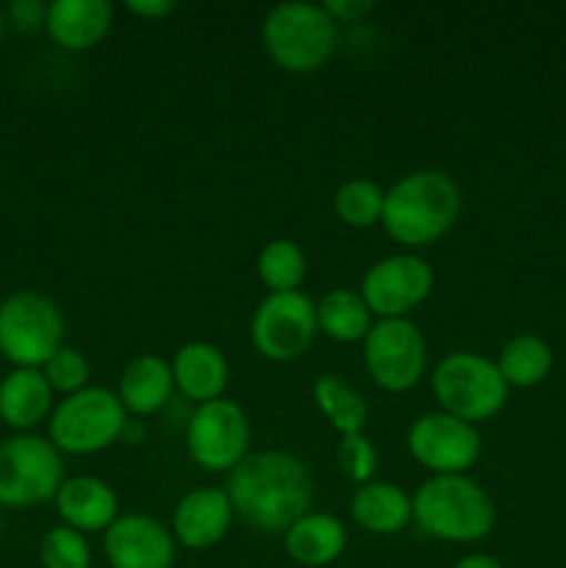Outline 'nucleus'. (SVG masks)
<instances>
[{"label":"nucleus","instance_id":"obj_1","mask_svg":"<svg viewBox=\"0 0 566 568\" xmlns=\"http://www.w3.org/2000/svg\"><path fill=\"white\" fill-rule=\"evenodd\" d=\"M233 514L255 532L283 536L300 516L311 510L314 477L292 453L264 449L250 453L228 475L225 486Z\"/></svg>","mask_w":566,"mask_h":568},{"label":"nucleus","instance_id":"obj_2","mask_svg":"<svg viewBox=\"0 0 566 568\" xmlns=\"http://www.w3.org/2000/svg\"><path fill=\"white\" fill-rule=\"evenodd\" d=\"M461 186L442 170H416L400 178L383 200V231L416 250L447 236L461 214Z\"/></svg>","mask_w":566,"mask_h":568},{"label":"nucleus","instance_id":"obj_3","mask_svg":"<svg viewBox=\"0 0 566 568\" xmlns=\"http://www.w3.org/2000/svg\"><path fill=\"white\" fill-rule=\"evenodd\" d=\"M414 521L427 538L444 544H477L494 530V503L469 475H436L411 497Z\"/></svg>","mask_w":566,"mask_h":568},{"label":"nucleus","instance_id":"obj_4","mask_svg":"<svg viewBox=\"0 0 566 568\" xmlns=\"http://www.w3.org/2000/svg\"><path fill=\"white\" fill-rule=\"evenodd\" d=\"M266 55L281 70L316 72L338 44V26L322 3H277L261 22Z\"/></svg>","mask_w":566,"mask_h":568},{"label":"nucleus","instance_id":"obj_5","mask_svg":"<svg viewBox=\"0 0 566 568\" xmlns=\"http://www.w3.org/2000/svg\"><path fill=\"white\" fill-rule=\"evenodd\" d=\"M438 410L469 425L497 416L508 403V383L492 358L472 349L447 353L431 375Z\"/></svg>","mask_w":566,"mask_h":568},{"label":"nucleus","instance_id":"obj_6","mask_svg":"<svg viewBox=\"0 0 566 568\" xmlns=\"http://www.w3.org/2000/svg\"><path fill=\"white\" fill-rule=\"evenodd\" d=\"M128 430V410L117 392L87 386L70 394L48 419V438L61 455H94L120 442Z\"/></svg>","mask_w":566,"mask_h":568},{"label":"nucleus","instance_id":"obj_7","mask_svg":"<svg viewBox=\"0 0 566 568\" xmlns=\"http://www.w3.org/2000/svg\"><path fill=\"white\" fill-rule=\"evenodd\" d=\"M64 347V316L39 292H14L0 303V355L14 369H42Z\"/></svg>","mask_w":566,"mask_h":568},{"label":"nucleus","instance_id":"obj_8","mask_svg":"<svg viewBox=\"0 0 566 568\" xmlns=\"http://www.w3.org/2000/svg\"><path fill=\"white\" fill-rule=\"evenodd\" d=\"M64 483V460L50 438L33 433L0 442V508L22 510L55 499Z\"/></svg>","mask_w":566,"mask_h":568},{"label":"nucleus","instance_id":"obj_9","mask_svg":"<svg viewBox=\"0 0 566 568\" xmlns=\"http://www.w3.org/2000/svg\"><path fill=\"white\" fill-rule=\"evenodd\" d=\"M316 333V303L303 292L266 294L250 320V342L255 353L275 364H289L305 355Z\"/></svg>","mask_w":566,"mask_h":568},{"label":"nucleus","instance_id":"obj_10","mask_svg":"<svg viewBox=\"0 0 566 568\" xmlns=\"http://www.w3.org/2000/svg\"><path fill=\"white\" fill-rule=\"evenodd\" d=\"M250 419L244 408L233 399L194 405L186 422L189 458L205 471H228L231 475L250 455Z\"/></svg>","mask_w":566,"mask_h":568},{"label":"nucleus","instance_id":"obj_11","mask_svg":"<svg viewBox=\"0 0 566 568\" xmlns=\"http://www.w3.org/2000/svg\"><path fill=\"white\" fill-rule=\"evenodd\" d=\"M364 369L383 392H411L427 369V342L411 320H377L364 342Z\"/></svg>","mask_w":566,"mask_h":568},{"label":"nucleus","instance_id":"obj_12","mask_svg":"<svg viewBox=\"0 0 566 568\" xmlns=\"http://www.w3.org/2000/svg\"><path fill=\"white\" fill-rule=\"evenodd\" d=\"M433 292V270L422 255L394 253L375 261L361 277L358 294L377 320H408Z\"/></svg>","mask_w":566,"mask_h":568},{"label":"nucleus","instance_id":"obj_13","mask_svg":"<svg viewBox=\"0 0 566 568\" xmlns=\"http://www.w3.org/2000/svg\"><path fill=\"white\" fill-rule=\"evenodd\" d=\"M405 447L411 458L436 475H469L481 458V433L475 425L444 410H431L414 419L405 433Z\"/></svg>","mask_w":566,"mask_h":568},{"label":"nucleus","instance_id":"obj_14","mask_svg":"<svg viewBox=\"0 0 566 568\" xmlns=\"http://www.w3.org/2000/svg\"><path fill=\"white\" fill-rule=\"evenodd\" d=\"M175 547L170 527L144 514H120L103 532V552L111 568H172Z\"/></svg>","mask_w":566,"mask_h":568},{"label":"nucleus","instance_id":"obj_15","mask_svg":"<svg viewBox=\"0 0 566 568\" xmlns=\"http://www.w3.org/2000/svg\"><path fill=\"white\" fill-rule=\"evenodd\" d=\"M233 505L225 488L203 486L183 494L181 503L172 510V538L181 547L203 552V549L216 547L222 538L231 532Z\"/></svg>","mask_w":566,"mask_h":568},{"label":"nucleus","instance_id":"obj_16","mask_svg":"<svg viewBox=\"0 0 566 568\" xmlns=\"http://www.w3.org/2000/svg\"><path fill=\"white\" fill-rule=\"evenodd\" d=\"M55 514L61 525L78 532H105L120 519V497L105 480L92 475H78L61 483L55 494Z\"/></svg>","mask_w":566,"mask_h":568},{"label":"nucleus","instance_id":"obj_17","mask_svg":"<svg viewBox=\"0 0 566 568\" xmlns=\"http://www.w3.org/2000/svg\"><path fill=\"white\" fill-rule=\"evenodd\" d=\"M114 22V6L109 0H53L48 3L44 31L59 48L81 53L92 50L109 37Z\"/></svg>","mask_w":566,"mask_h":568},{"label":"nucleus","instance_id":"obj_18","mask_svg":"<svg viewBox=\"0 0 566 568\" xmlns=\"http://www.w3.org/2000/svg\"><path fill=\"white\" fill-rule=\"evenodd\" d=\"M228 366L225 353L209 342H189L172 355V381L175 392H181L189 403L205 405L225 397Z\"/></svg>","mask_w":566,"mask_h":568},{"label":"nucleus","instance_id":"obj_19","mask_svg":"<svg viewBox=\"0 0 566 568\" xmlns=\"http://www.w3.org/2000/svg\"><path fill=\"white\" fill-rule=\"evenodd\" d=\"M175 394V381H172V364L161 355H137L128 361L120 375L117 397L128 416H153L170 405Z\"/></svg>","mask_w":566,"mask_h":568},{"label":"nucleus","instance_id":"obj_20","mask_svg":"<svg viewBox=\"0 0 566 568\" xmlns=\"http://www.w3.org/2000/svg\"><path fill=\"white\" fill-rule=\"evenodd\" d=\"M53 388L42 369H11L0 381V422L17 433H31L53 414Z\"/></svg>","mask_w":566,"mask_h":568},{"label":"nucleus","instance_id":"obj_21","mask_svg":"<svg viewBox=\"0 0 566 568\" xmlns=\"http://www.w3.org/2000/svg\"><path fill=\"white\" fill-rule=\"evenodd\" d=\"M350 516L361 530L372 536H394L414 521L411 494L388 480H370L355 488L350 499Z\"/></svg>","mask_w":566,"mask_h":568},{"label":"nucleus","instance_id":"obj_22","mask_svg":"<svg viewBox=\"0 0 566 568\" xmlns=\"http://www.w3.org/2000/svg\"><path fill=\"white\" fill-rule=\"evenodd\" d=\"M283 547L297 566L327 568L347 549V530L336 516L309 510L283 532Z\"/></svg>","mask_w":566,"mask_h":568},{"label":"nucleus","instance_id":"obj_23","mask_svg":"<svg viewBox=\"0 0 566 568\" xmlns=\"http://www.w3.org/2000/svg\"><path fill=\"white\" fill-rule=\"evenodd\" d=\"M316 325H320V333H325L333 342L355 344L364 342L366 333L375 325V316L358 292L333 288L316 303Z\"/></svg>","mask_w":566,"mask_h":568},{"label":"nucleus","instance_id":"obj_24","mask_svg":"<svg viewBox=\"0 0 566 568\" xmlns=\"http://www.w3.org/2000/svg\"><path fill=\"white\" fill-rule=\"evenodd\" d=\"M494 364H497L499 375L508 383V388H533L553 369V349H549V344L542 336L519 333V336L508 338L503 344Z\"/></svg>","mask_w":566,"mask_h":568},{"label":"nucleus","instance_id":"obj_25","mask_svg":"<svg viewBox=\"0 0 566 568\" xmlns=\"http://www.w3.org/2000/svg\"><path fill=\"white\" fill-rule=\"evenodd\" d=\"M314 403L320 414L331 422L333 430L342 436L364 433L370 405L355 392L350 383H344L338 375H320L314 381Z\"/></svg>","mask_w":566,"mask_h":568},{"label":"nucleus","instance_id":"obj_26","mask_svg":"<svg viewBox=\"0 0 566 568\" xmlns=\"http://www.w3.org/2000/svg\"><path fill=\"white\" fill-rule=\"evenodd\" d=\"M255 272H259V281L270 288V294L300 292V283L305 281V272H309V261L297 242L272 239L259 253Z\"/></svg>","mask_w":566,"mask_h":568},{"label":"nucleus","instance_id":"obj_27","mask_svg":"<svg viewBox=\"0 0 566 568\" xmlns=\"http://www.w3.org/2000/svg\"><path fill=\"white\" fill-rule=\"evenodd\" d=\"M383 200H386V192H383L375 181H366V178H353V181L342 183V186L336 189V197H333V211H336V216L347 227L364 231V227L381 225Z\"/></svg>","mask_w":566,"mask_h":568},{"label":"nucleus","instance_id":"obj_28","mask_svg":"<svg viewBox=\"0 0 566 568\" xmlns=\"http://www.w3.org/2000/svg\"><path fill=\"white\" fill-rule=\"evenodd\" d=\"M39 560L42 568H92V547L83 532L55 525L42 536Z\"/></svg>","mask_w":566,"mask_h":568},{"label":"nucleus","instance_id":"obj_29","mask_svg":"<svg viewBox=\"0 0 566 568\" xmlns=\"http://www.w3.org/2000/svg\"><path fill=\"white\" fill-rule=\"evenodd\" d=\"M44 381L50 383L53 394H70L83 392L89 386V377H92V366H89L87 355L75 347H61L48 364L42 366Z\"/></svg>","mask_w":566,"mask_h":568},{"label":"nucleus","instance_id":"obj_30","mask_svg":"<svg viewBox=\"0 0 566 568\" xmlns=\"http://www.w3.org/2000/svg\"><path fill=\"white\" fill-rule=\"evenodd\" d=\"M336 464L342 469V475L347 477L355 486H364V483L375 480L377 471V449L372 444V438H366L364 433H353V436L338 438L336 447Z\"/></svg>","mask_w":566,"mask_h":568},{"label":"nucleus","instance_id":"obj_31","mask_svg":"<svg viewBox=\"0 0 566 568\" xmlns=\"http://www.w3.org/2000/svg\"><path fill=\"white\" fill-rule=\"evenodd\" d=\"M9 22L22 33H33L39 28H44V20H48V6L39 3V0H14L9 6Z\"/></svg>","mask_w":566,"mask_h":568},{"label":"nucleus","instance_id":"obj_32","mask_svg":"<svg viewBox=\"0 0 566 568\" xmlns=\"http://www.w3.org/2000/svg\"><path fill=\"white\" fill-rule=\"evenodd\" d=\"M322 6H325V11L336 26L338 22H358L361 17L375 9L372 0H325Z\"/></svg>","mask_w":566,"mask_h":568},{"label":"nucleus","instance_id":"obj_33","mask_svg":"<svg viewBox=\"0 0 566 568\" xmlns=\"http://www.w3.org/2000/svg\"><path fill=\"white\" fill-rule=\"evenodd\" d=\"M128 11L142 17V20H161V17L175 11V3H170V0H131Z\"/></svg>","mask_w":566,"mask_h":568},{"label":"nucleus","instance_id":"obj_34","mask_svg":"<svg viewBox=\"0 0 566 568\" xmlns=\"http://www.w3.org/2000/svg\"><path fill=\"white\" fill-rule=\"evenodd\" d=\"M453 568H505V566L499 564L497 558H492V555H466V558H461Z\"/></svg>","mask_w":566,"mask_h":568},{"label":"nucleus","instance_id":"obj_35","mask_svg":"<svg viewBox=\"0 0 566 568\" xmlns=\"http://www.w3.org/2000/svg\"><path fill=\"white\" fill-rule=\"evenodd\" d=\"M3 33H6V14L3 9H0V42H3Z\"/></svg>","mask_w":566,"mask_h":568}]
</instances>
